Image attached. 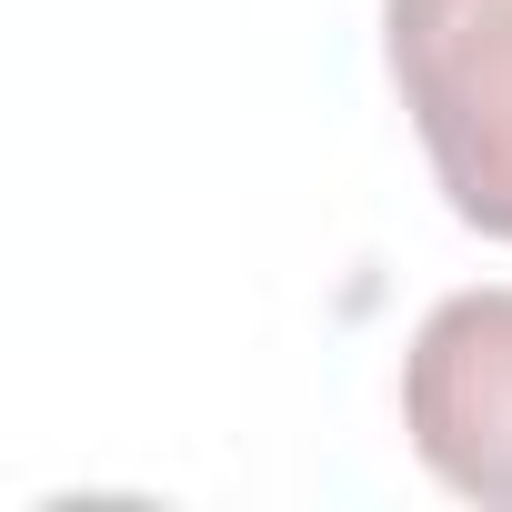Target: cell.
<instances>
[{"label": "cell", "mask_w": 512, "mask_h": 512, "mask_svg": "<svg viewBox=\"0 0 512 512\" xmlns=\"http://www.w3.org/2000/svg\"><path fill=\"white\" fill-rule=\"evenodd\" d=\"M382 61L452 221L512 241V0H382Z\"/></svg>", "instance_id": "6da1fadb"}, {"label": "cell", "mask_w": 512, "mask_h": 512, "mask_svg": "<svg viewBox=\"0 0 512 512\" xmlns=\"http://www.w3.org/2000/svg\"><path fill=\"white\" fill-rule=\"evenodd\" d=\"M402 432L442 492L512 512V282L422 312L402 352Z\"/></svg>", "instance_id": "7a4b0ae2"}]
</instances>
